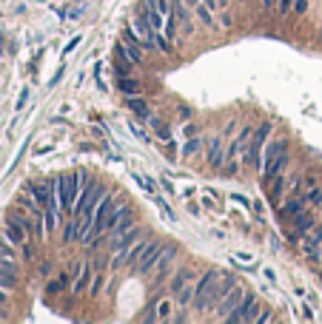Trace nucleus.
Segmentation results:
<instances>
[{"label": "nucleus", "mask_w": 322, "mask_h": 324, "mask_svg": "<svg viewBox=\"0 0 322 324\" xmlns=\"http://www.w3.org/2000/svg\"><path fill=\"white\" fill-rule=\"evenodd\" d=\"M105 194H109V188H105L97 177H92L80 188V196H77V205H75V211H71V216H77V219H83V222H92L94 214H97V205L103 202Z\"/></svg>", "instance_id": "nucleus-1"}, {"label": "nucleus", "mask_w": 322, "mask_h": 324, "mask_svg": "<svg viewBox=\"0 0 322 324\" xmlns=\"http://www.w3.org/2000/svg\"><path fill=\"white\" fill-rule=\"evenodd\" d=\"M57 199H60V205L71 214L77 205V196H80V171H68V174H57Z\"/></svg>", "instance_id": "nucleus-2"}, {"label": "nucleus", "mask_w": 322, "mask_h": 324, "mask_svg": "<svg viewBox=\"0 0 322 324\" xmlns=\"http://www.w3.org/2000/svg\"><path fill=\"white\" fill-rule=\"evenodd\" d=\"M260 301H257L254 293H245V299L240 301V307L237 310H231L228 316L223 318V321H231V324H240V321H257V316H260Z\"/></svg>", "instance_id": "nucleus-3"}, {"label": "nucleus", "mask_w": 322, "mask_h": 324, "mask_svg": "<svg viewBox=\"0 0 322 324\" xmlns=\"http://www.w3.org/2000/svg\"><path fill=\"white\" fill-rule=\"evenodd\" d=\"M200 273L203 270L200 268H183V264H177V270H174V276L168 279V284H166V290H168V296H177L183 288H188V284H194V281L200 279Z\"/></svg>", "instance_id": "nucleus-4"}, {"label": "nucleus", "mask_w": 322, "mask_h": 324, "mask_svg": "<svg viewBox=\"0 0 322 324\" xmlns=\"http://www.w3.org/2000/svg\"><path fill=\"white\" fill-rule=\"evenodd\" d=\"M160 251H163V239H157V236H149V242H146V251H142V256H140V262H137V273H142V276H151L154 273V268H157V256H160Z\"/></svg>", "instance_id": "nucleus-5"}, {"label": "nucleus", "mask_w": 322, "mask_h": 324, "mask_svg": "<svg viewBox=\"0 0 322 324\" xmlns=\"http://www.w3.org/2000/svg\"><path fill=\"white\" fill-rule=\"evenodd\" d=\"M223 162H225V140H223V134H211L205 140V165L220 171Z\"/></svg>", "instance_id": "nucleus-6"}, {"label": "nucleus", "mask_w": 322, "mask_h": 324, "mask_svg": "<svg viewBox=\"0 0 322 324\" xmlns=\"http://www.w3.org/2000/svg\"><path fill=\"white\" fill-rule=\"evenodd\" d=\"M120 43H123V49H126V54H129V60L134 63V66H140L142 57H146V46H142V40L129 29V26H126L123 34H120Z\"/></svg>", "instance_id": "nucleus-7"}, {"label": "nucleus", "mask_w": 322, "mask_h": 324, "mask_svg": "<svg viewBox=\"0 0 322 324\" xmlns=\"http://www.w3.org/2000/svg\"><path fill=\"white\" fill-rule=\"evenodd\" d=\"M3 236L9 239V242H14V245H26V242H34L31 239V231L26 227V222H20V219H14V216H9L6 219V225H3Z\"/></svg>", "instance_id": "nucleus-8"}, {"label": "nucleus", "mask_w": 322, "mask_h": 324, "mask_svg": "<svg viewBox=\"0 0 322 324\" xmlns=\"http://www.w3.org/2000/svg\"><path fill=\"white\" fill-rule=\"evenodd\" d=\"M245 293H248L245 284H237V288L231 290V293H225L223 299H220V304H217V310H220L217 316H220V318H225L231 310H237V307H240V301L245 299Z\"/></svg>", "instance_id": "nucleus-9"}, {"label": "nucleus", "mask_w": 322, "mask_h": 324, "mask_svg": "<svg viewBox=\"0 0 322 324\" xmlns=\"http://www.w3.org/2000/svg\"><path fill=\"white\" fill-rule=\"evenodd\" d=\"M291 165V151L288 154H279V157H265L262 154V174L265 177H277V174H285Z\"/></svg>", "instance_id": "nucleus-10"}, {"label": "nucleus", "mask_w": 322, "mask_h": 324, "mask_svg": "<svg viewBox=\"0 0 322 324\" xmlns=\"http://www.w3.org/2000/svg\"><path fill=\"white\" fill-rule=\"evenodd\" d=\"M285 188H288V182H285V174H277V177H265V196L271 202H282L285 196Z\"/></svg>", "instance_id": "nucleus-11"}, {"label": "nucleus", "mask_w": 322, "mask_h": 324, "mask_svg": "<svg viewBox=\"0 0 322 324\" xmlns=\"http://www.w3.org/2000/svg\"><path fill=\"white\" fill-rule=\"evenodd\" d=\"M83 225H86L83 219H77V216H68V219L60 225V239H63V242H80Z\"/></svg>", "instance_id": "nucleus-12"}, {"label": "nucleus", "mask_w": 322, "mask_h": 324, "mask_svg": "<svg viewBox=\"0 0 322 324\" xmlns=\"http://www.w3.org/2000/svg\"><path fill=\"white\" fill-rule=\"evenodd\" d=\"M20 281V268L17 262H0V288L12 290Z\"/></svg>", "instance_id": "nucleus-13"}, {"label": "nucleus", "mask_w": 322, "mask_h": 324, "mask_svg": "<svg viewBox=\"0 0 322 324\" xmlns=\"http://www.w3.org/2000/svg\"><path fill=\"white\" fill-rule=\"evenodd\" d=\"M126 105H129V111H131V114H137L140 120H149V117H151L149 100L142 97V94H131V97H126Z\"/></svg>", "instance_id": "nucleus-14"}, {"label": "nucleus", "mask_w": 322, "mask_h": 324, "mask_svg": "<svg viewBox=\"0 0 322 324\" xmlns=\"http://www.w3.org/2000/svg\"><path fill=\"white\" fill-rule=\"evenodd\" d=\"M291 151V140H288V137H268V142H265V157H279V154H288Z\"/></svg>", "instance_id": "nucleus-15"}, {"label": "nucleus", "mask_w": 322, "mask_h": 324, "mask_svg": "<svg viewBox=\"0 0 322 324\" xmlns=\"http://www.w3.org/2000/svg\"><path fill=\"white\" fill-rule=\"evenodd\" d=\"M174 307H177V301H171V299H160L154 304V318L157 321H174Z\"/></svg>", "instance_id": "nucleus-16"}, {"label": "nucleus", "mask_w": 322, "mask_h": 324, "mask_svg": "<svg viewBox=\"0 0 322 324\" xmlns=\"http://www.w3.org/2000/svg\"><path fill=\"white\" fill-rule=\"evenodd\" d=\"M17 259H20V247L0 233V262H17Z\"/></svg>", "instance_id": "nucleus-17"}, {"label": "nucleus", "mask_w": 322, "mask_h": 324, "mask_svg": "<svg viewBox=\"0 0 322 324\" xmlns=\"http://www.w3.org/2000/svg\"><path fill=\"white\" fill-rule=\"evenodd\" d=\"M194 17H197L200 26H205V29H214L217 26V14L211 12L205 3H200V6H194Z\"/></svg>", "instance_id": "nucleus-18"}, {"label": "nucleus", "mask_w": 322, "mask_h": 324, "mask_svg": "<svg viewBox=\"0 0 322 324\" xmlns=\"http://www.w3.org/2000/svg\"><path fill=\"white\" fill-rule=\"evenodd\" d=\"M117 88L123 91V97H131V94H142L140 80H134V77H117Z\"/></svg>", "instance_id": "nucleus-19"}, {"label": "nucleus", "mask_w": 322, "mask_h": 324, "mask_svg": "<svg viewBox=\"0 0 322 324\" xmlns=\"http://www.w3.org/2000/svg\"><path fill=\"white\" fill-rule=\"evenodd\" d=\"M200 148H205V137H188V142H183V148H180V151H183V157H194V154H197L200 151Z\"/></svg>", "instance_id": "nucleus-20"}, {"label": "nucleus", "mask_w": 322, "mask_h": 324, "mask_svg": "<svg viewBox=\"0 0 322 324\" xmlns=\"http://www.w3.org/2000/svg\"><path fill=\"white\" fill-rule=\"evenodd\" d=\"M305 202H308V208H322V188L319 185L305 188Z\"/></svg>", "instance_id": "nucleus-21"}, {"label": "nucleus", "mask_w": 322, "mask_h": 324, "mask_svg": "<svg viewBox=\"0 0 322 324\" xmlns=\"http://www.w3.org/2000/svg\"><path fill=\"white\" fill-rule=\"evenodd\" d=\"M134 182H137V188L142 190V194H149V196H154L157 194V188H154V182H151L146 174H134Z\"/></svg>", "instance_id": "nucleus-22"}, {"label": "nucleus", "mask_w": 322, "mask_h": 324, "mask_svg": "<svg viewBox=\"0 0 322 324\" xmlns=\"http://www.w3.org/2000/svg\"><path fill=\"white\" fill-rule=\"evenodd\" d=\"M274 318H277V316L271 313V307H262L260 316H257V321H260V324H268V321H274Z\"/></svg>", "instance_id": "nucleus-23"}, {"label": "nucleus", "mask_w": 322, "mask_h": 324, "mask_svg": "<svg viewBox=\"0 0 322 324\" xmlns=\"http://www.w3.org/2000/svg\"><path fill=\"white\" fill-rule=\"evenodd\" d=\"M311 9V0H294V14H305Z\"/></svg>", "instance_id": "nucleus-24"}, {"label": "nucleus", "mask_w": 322, "mask_h": 324, "mask_svg": "<svg viewBox=\"0 0 322 324\" xmlns=\"http://www.w3.org/2000/svg\"><path fill=\"white\" fill-rule=\"evenodd\" d=\"M200 134V125H194L191 120H188L186 125H183V137H197Z\"/></svg>", "instance_id": "nucleus-25"}, {"label": "nucleus", "mask_w": 322, "mask_h": 324, "mask_svg": "<svg viewBox=\"0 0 322 324\" xmlns=\"http://www.w3.org/2000/svg\"><path fill=\"white\" fill-rule=\"evenodd\" d=\"M191 117H194V111L188 108V105H186V108H177V120H180V123H188Z\"/></svg>", "instance_id": "nucleus-26"}, {"label": "nucleus", "mask_w": 322, "mask_h": 324, "mask_svg": "<svg viewBox=\"0 0 322 324\" xmlns=\"http://www.w3.org/2000/svg\"><path fill=\"white\" fill-rule=\"evenodd\" d=\"M80 40H83V37H75V40H71V43H68L66 49H63V57H66V60H68V54H71V51H75L77 46H80Z\"/></svg>", "instance_id": "nucleus-27"}, {"label": "nucleus", "mask_w": 322, "mask_h": 324, "mask_svg": "<svg viewBox=\"0 0 322 324\" xmlns=\"http://www.w3.org/2000/svg\"><path fill=\"white\" fill-rule=\"evenodd\" d=\"M26 103H29V88H23V91H20V97H17V108H23Z\"/></svg>", "instance_id": "nucleus-28"}, {"label": "nucleus", "mask_w": 322, "mask_h": 324, "mask_svg": "<svg viewBox=\"0 0 322 324\" xmlns=\"http://www.w3.org/2000/svg\"><path fill=\"white\" fill-rule=\"evenodd\" d=\"M160 185H163V188H166V190H168V194H171V196L177 194V188H174V182H168V179H160Z\"/></svg>", "instance_id": "nucleus-29"}, {"label": "nucleus", "mask_w": 322, "mask_h": 324, "mask_svg": "<svg viewBox=\"0 0 322 324\" xmlns=\"http://www.w3.org/2000/svg\"><path fill=\"white\" fill-rule=\"evenodd\" d=\"M260 3H262L265 9H277V6H279V0H260Z\"/></svg>", "instance_id": "nucleus-30"}, {"label": "nucleus", "mask_w": 322, "mask_h": 324, "mask_svg": "<svg viewBox=\"0 0 322 324\" xmlns=\"http://www.w3.org/2000/svg\"><path fill=\"white\" fill-rule=\"evenodd\" d=\"M6 301H9V290L0 288V304H6Z\"/></svg>", "instance_id": "nucleus-31"}]
</instances>
